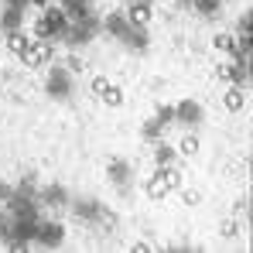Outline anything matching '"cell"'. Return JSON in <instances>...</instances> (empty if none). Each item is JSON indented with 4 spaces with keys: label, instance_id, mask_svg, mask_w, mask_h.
<instances>
[{
    "label": "cell",
    "instance_id": "6da1fadb",
    "mask_svg": "<svg viewBox=\"0 0 253 253\" xmlns=\"http://www.w3.org/2000/svg\"><path fill=\"white\" fill-rule=\"evenodd\" d=\"M35 31H38V38H55V35H62V31H65V10H58V7H42V17H38Z\"/></svg>",
    "mask_w": 253,
    "mask_h": 253
},
{
    "label": "cell",
    "instance_id": "7a4b0ae2",
    "mask_svg": "<svg viewBox=\"0 0 253 253\" xmlns=\"http://www.w3.org/2000/svg\"><path fill=\"white\" fill-rule=\"evenodd\" d=\"M24 65L28 69H42V65H48L51 62V44H48V38H38V42H31L28 48H24Z\"/></svg>",
    "mask_w": 253,
    "mask_h": 253
},
{
    "label": "cell",
    "instance_id": "3957f363",
    "mask_svg": "<svg viewBox=\"0 0 253 253\" xmlns=\"http://www.w3.org/2000/svg\"><path fill=\"white\" fill-rule=\"evenodd\" d=\"M69 92H72V72L69 69H51L48 72V96L65 99Z\"/></svg>",
    "mask_w": 253,
    "mask_h": 253
},
{
    "label": "cell",
    "instance_id": "277c9868",
    "mask_svg": "<svg viewBox=\"0 0 253 253\" xmlns=\"http://www.w3.org/2000/svg\"><path fill=\"white\" fill-rule=\"evenodd\" d=\"M124 17H126V24H133V28H147L151 17H154V10H151L147 0H130V7L124 10Z\"/></svg>",
    "mask_w": 253,
    "mask_h": 253
},
{
    "label": "cell",
    "instance_id": "5b68a950",
    "mask_svg": "<svg viewBox=\"0 0 253 253\" xmlns=\"http://www.w3.org/2000/svg\"><path fill=\"white\" fill-rule=\"evenodd\" d=\"M215 76L226 79V83H233V85H243L250 72H247V62L236 58V62H222V65H215Z\"/></svg>",
    "mask_w": 253,
    "mask_h": 253
},
{
    "label": "cell",
    "instance_id": "8992f818",
    "mask_svg": "<svg viewBox=\"0 0 253 253\" xmlns=\"http://www.w3.org/2000/svg\"><path fill=\"white\" fill-rule=\"evenodd\" d=\"M174 120H181L185 126H199L202 124V106H199L195 99H181V103L174 106Z\"/></svg>",
    "mask_w": 253,
    "mask_h": 253
},
{
    "label": "cell",
    "instance_id": "52a82bcc",
    "mask_svg": "<svg viewBox=\"0 0 253 253\" xmlns=\"http://www.w3.org/2000/svg\"><path fill=\"white\" fill-rule=\"evenodd\" d=\"M130 178H133V168H130V161H120V158H113V161H110V181H113L120 192H126V188H130Z\"/></svg>",
    "mask_w": 253,
    "mask_h": 253
},
{
    "label": "cell",
    "instance_id": "ba28073f",
    "mask_svg": "<svg viewBox=\"0 0 253 253\" xmlns=\"http://www.w3.org/2000/svg\"><path fill=\"white\" fill-rule=\"evenodd\" d=\"M62 236H65V229H62L58 222H38V233H35L38 243H44V247H58Z\"/></svg>",
    "mask_w": 253,
    "mask_h": 253
},
{
    "label": "cell",
    "instance_id": "9c48e42d",
    "mask_svg": "<svg viewBox=\"0 0 253 253\" xmlns=\"http://www.w3.org/2000/svg\"><path fill=\"white\" fill-rule=\"evenodd\" d=\"M72 209H76V215H83V219H89V222H99V219H103V206L92 202V199H79Z\"/></svg>",
    "mask_w": 253,
    "mask_h": 253
},
{
    "label": "cell",
    "instance_id": "30bf717a",
    "mask_svg": "<svg viewBox=\"0 0 253 253\" xmlns=\"http://www.w3.org/2000/svg\"><path fill=\"white\" fill-rule=\"evenodd\" d=\"M165 185H168V192H174V188H181L185 185V178H181V171L178 168H171V165H158V171H154Z\"/></svg>",
    "mask_w": 253,
    "mask_h": 253
},
{
    "label": "cell",
    "instance_id": "8fae6325",
    "mask_svg": "<svg viewBox=\"0 0 253 253\" xmlns=\"http://www.w3.org/2000/svg\"><path fill=\"white\" fill-rule=\"evenodd\" d=\"M24 7H17V3H10L7 10H3V17H0V24H3V31H17L21 28V21H24V14H21Z\"/></svg>",
    "mask_w": 253,
    "mask_h": 253
},
{
    "label": "cell",
    "instance_id": "7c38bea8",
    "mask_svg": "<svg viewBox=\"0 0 253 253\" xmlns=\"http://www.w3.org/2000/svg\"><path fill=\"white\" fill-rule=\"evenodd\" d=\"M99 99L106 103V106H124V89L113 83H106L103 89H99Z\"/></svg>",
    "mask_w": 253,
    "mask_h": 253
},
{
    "label": "cell",
    "instance_id": "4fadbf2b",
    "mask_svg": "<svg viewBox=\"0 0 253 253\" xmlns=\"http://www.w3.org/2000/svg\"><path fill=\"white\" fill-rule=\"evenodd\" d=\"M103 28H106V31L113 35V38H124V35H126V28H130V24H126V17H124V14H110V17L103 21Z\"/></svg>",
    "mask_w": 253,
    "mask_h": 253
},
{
    "label": "cell",
    "instance_id": "5bb4252c",
    "mask_svg": "<svg viewBox=\"0 0 253 253\" xmlns=\"http://www.w3.org/2000/svg\"><path fill=\"white\" fill-rule=\"evenodd\" d=\"M42 202H48V206H65L69 202V195H65V188L62 185H48L42 192Z\"/></svg>",
    "mask_w": 253,
    "mask_h": 253
},
{
    "label": "cell",
    "instance_id": "9a60e30c",
    "mask_svg": "<svg viewBox=\"0 0 253 253\" xmlns=\"http://www.w3.org/2000/svg\"><path fill=\"white\" fill-rule=\"evenodd\" d=\"M222 103H226V110H233V113H236V110H243V103H247V96H243V85H233V89H226V99H222Z\"/></svg>",
    "mask_w": 253,
    "mask_h": 253
},
{
    "label": "cell",
    "instance_id": "2e32d148",
    "mask_svg": "<svg viewBox=\"0 0 253 253\" xmlns=\"http://www.w3.org/2000/svg\"><path fill=\"white\" fill-rule=\"evenodd\" d=\"M28 44H31V42H28V35H24L21 28H17V31H7V48H10L14 55H24Z\"/></svg>",
    "mask_w": 253,
    "mask_h": 253
},
{
    "label": "cell",
    "instance_id": "e0dca14e",
    "mask_svg": "<svg viewBox=\"0 0 253 253\" xmlns=\"http://www.w3.org/2000/svg\"><path fill=\"white\" fill-rule=\"evenodd\" d=\"M174 154H178V151L168 147V144H158V147H154V161H158V165H171V161H174Z\"/></svg>",
    "mask_w": 253,
    "mask_h": 253
},
{
    "label": "cell",
    "instance_id": "ac0fdd59",
    "mask_svg": "<svg viewBox=\"0 0 253 253\" xmlns=\"http://www.w3.org/2000/svg\"><path fill=\"white\" fill-rule=\"evenodd\" d=\"M195 151H199V137H195V133H185V137H181V144H178V154H185V158H188V154H195Z\"/></svg>",
    "mask_w": 253,
    "mask_h": 253
},
{
    "label": "cell",
    "instance_id": "d6986e66",
    "mask_svg": "<svg viewBox=\"0 0 253 253\" xmlns=\"http://www.w3.org/2000/svg\"><path fill=\"white\" fill-rule=\"evenodd\" d=\"M147 195H151V199H165V195H168V185H165V181L154 174V178L147 181Z\"/></svg>",
    "mask_w": 253,
    "mask_h": 253
},
{
    "label": "cell",
    "instance_id": "ffe728a7",
    "mask_svg": "<svg viewBox=\"0 0 253 253\" xmlns=\"http://www.w3.org/2000/svg\"><path fill=\"white\" fill-rule=\"evenodd\" d=\"M215 48H219V51H226V55H236V51H240V42H236V38H229V35H219V38H215Z\"/></svg>",
    "mask_w": 253,
    "mask_h": 253
},
{
    "label": "cell",
    "instance_id": "44dd1931",
    "mask_svg": "<svg viewBox=\"0 0 253 253\" xmlns=\"http://www.w3.org/2000/svg\"><path fill=\"white\" fill-rule=\"evenodd\" d=\"M161 130H165V124L154 117V120H147V124H144V137H147V140H154V137H161Z\"/></svg>",
    "mask_w": 253,
    "mask_h": 253
},
{
    "label": "cell",
    "instance_id": "7402d4cb",
    "mask_svg": "<svg viewBox=\"0 0 253 253\" xmlns=\"http://www.w3.org/2000/svg\"><path fill=\"white\" fill-rule=\"evenodd\" d=\"M192 3H195L206 17H215V10H219V0H192Z\"/></svg>",
    "mask_w": 253,
    "mask_h": 253
},
{
    "label": "cell",
    "instance_id": "603a6c76",
    "mask_svg": "<svg viewBox=\"0 0 253 253\" xmlns=\"http://www.w3.org/2000/svg\"><path fill=\"white\" fill-rule=\"evenodd\" d=\"M158 120L168 126L171 120H174V106H158Z\"/></svg>",
    "mask_w": 253,
    "mask_h": 253
},
{
    "label": "cell",
    "instance_id": "cb8c5ba5",
    "mask_svg": "<svg viewBox=\"0 0 253 253\" xmlns=\"http://www.w3.org/2000/svg\"><path fill=\"white\" fill-rule=\"evenodd\" d=\"M14 192H17V188H10V185H0V202L7 206V202L14 199Z\"/></svg>",
    "mask_w": 253,
    "mask_h": 253
},
{
    "label": "cell",
    "instance_id": "d4e9b609",
    "mask_svg": "<svg viewBox=\"0 0 253 253\" xmlns=\"http://www.w3.org/2000/svg\"><path fill=\"white\" fill-rule=\"evenodd\" d=\"M110 83V79H106V76H96V79H92V92H96V96H99V89H103V85Z\"/></svg>",
    "mask_w": 253,
    "mask_h": 253
},
{
    "label": "cell",
    "instance_id": "484cf974",
    "mask_svg": "<svg viewBox=\"0 0 253 253\" xmlns=\"http://www.w3.org/2000/svg\"><path fill=\"white\" fill-rule=\"evenodd\" d=\"M222 236H236V222H226L222 226Z\"/></svg>",
    "mask_w": 253,
    "mask_h": 253
},
{
    "label": "cell",
    "instance_id": "4316f807",
    "mask_svg": "<svg viewBox=\"0 0 253 253\" xmlns=\"http://www.w3.org/2000/svg\"><path fill=\"white\" fill-rule=\"evenodd\" d=\"M7 233V219H3V212H0V236Z\"/></svg>",
    "mask_w": 253,
    "mask_h": 253
},
{
    "label": "cell",
    "instance_id": "83f0119b",
    "mask_svg": "<svg viewBox=\"0 0 253 253\" xmlns=\"http://www.w3.org/2000/svg\"><path fill=\"white\" fill-rule=\"evenodd\" d=\"M24 3H35V7H48V0H24Z\"/></svg>",
    "mask_w": 253,
    "mask_h": 253
},
{
    "label": "cell",
    "instance_id": "f1b7e54d",
    "mask_svg": "<svg viewBox=\"0 0 253 253\" xmlns=\"http://www.w3.org/2000/svg\"><path fill=\"white\" fill-rule=\"evenodd\" d=\"M181 3H192V0H181Z\"/></svg>",
    "mask_w": 253,
    "mask_h": 253
},
{
    "label": "cell",
    "instance_id": "f546056e",
    "mask_svg": "<svg viewBox=\"0 0 253 253\" xmlns=\"http://www.w3.org/2000/svg\"><path fill=\"white\" fill-rule=\"evenodd\" d=\"M147 3H151V0H147Z\"/></svg>",
    "mask_w": 253,
    "mask_h": 253
}]
</instances>
